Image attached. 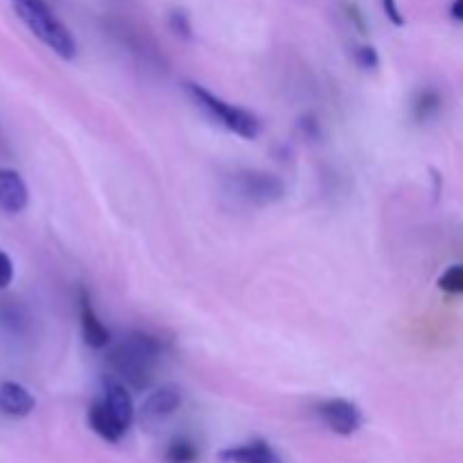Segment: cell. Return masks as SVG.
Segmentation results:
<instances>
[{"mask_svg": "<svg viewBox=\"0 0 463 463\" xmlns=\"http://www.w3.org/2000/svg\"><path fill=\"white\" fill-rule=\"evenodd\" d=\"M163 355V344L154 335L143 330H131L118 344L109 348L107 362L116 378L127 387L143 392L152 384L154 369Z\"/></svg>", "mask_w": 463, "mask_h": 463, "instance_id": "6da1fadb", "label": "cell"}, {"mask_svg": "<svg viewBox=\"0 0 463 463\" xmlns=\"http://www.w3.org/2000/svg\"><path fill=\"white\" fill-rule=\"evenodd\" d=\"M16 16L25 23L27 30L36 36L43 45H48L57 57L75 59L77 41L72 32L57 18L45 0H12Z\"/></svg>", "mask_w": 463, "mask_h": 463, "instance_id": "7a4b0ae2", "label": "cell"}, {"mask_svg": "<svg viewBox=\"0 0 463 463\" xmlns=\"http://www.w3.org/2000/svg\"><path fill=\"white\" fill-rule=\"evenodd\" d=\"M185 95L197 104V109H202L213 122H217L220 127H224L231 134L240 136L244 140H256L262 131V122L258 120L256 113L247 111L242 107H235V104L226 102V99L217 98L215 93L206 89L202 84H194V81H185L184 84Z\"/></svg>", "mask_w": 463, "mask_h": 463, "instance_id": "3957f363", "label": "cell"}, {"mask_svg": "<svg viewBox=\"0 0 463 463\" xmlns=\"http://www.w3.org/2000/svg\"><path fill=\"white\" fill-rule=\"evenodd\" d=\"M231 185L238 197L256 206H271L285 197V184L280 176L262 170H240L231 176Z\"/></svg>", "mask_w": 463, "mask_h": 463, "instance_id": "277c9868", "label": "cell"}, {"mask_svg": "<svg viewBox=\"0 0 463 463\" xmlns=\"http://www.w3.org/2000/svg\"><path fill=\"white\" fill-rule=\"evenodd\" d=\"M317 411H319L321 420L339 437H351L362 425L360 407L346 398H330V401L321 402Z\"/></svg>", "mask_w": 463, "mask_h": 463, "instance_id": "5b68a950", "label": "cell"}, {"mask_svg": "<svg viewBox=\"0 0 463 463\" xmlns=\"http://www.w3.org/2000/svg\"><path fill=\"white\" fill-rule=\"evenodd\" d=\"M77 307H80V328L86 346L95 348V351L111 346V333H109V328L102 324L98 312H95L93 298H90V292L84 285L77 289Z\"/></svg>", "mask_w": 463, "mask_h": 463, "instance_id": "8992f818", "label": "cell"}, {"mask_svg": "<svg viewBox=\"0 0 463 463\" xmlns=\"http://www.w3.org/2000/svg\"><path fill=\"white\" fill-rule=\"evenodd\" d=\"M99 398H102L104 405L109 407V411L116 416L118 423L125 430H129V425L134 423L136 410L127 384L122 383L120 378H116V375H107V378L102 380V396Z\"/></svg>", "mask_w": 463, "mask_h": 463, "instance_id": "52a82bcc", "label": "cell"}, {"mask_svg": "<svg viewBox=\"0 0 463 463\" xmlns=\"http://www.w3.org/2000/svg\"><path fill=\"white\" fill-rule=\"evenodd\" d=\"M27 202H30V193L23 176L16 170L0 167V211L16 215L25 211Z\"/></svg>", "mask_w": 463, "mask_h": 463, "instance_id": "ba28073f", "label": "cell"}, {"mask_svg": "<svg viewBox=\"0 0 463 463\" xmlns=\"http://www.w3.org/2000/svg\"><path fill=\"white\" fill-rule=\"evenodd\" d=\"M181 392L176 387H161L154 393H149L147 401L143 402V410H140V419L145 423H158V420H165L175 414L181 407Z\"/></svg>", "mask_w": 463, "mask_h": 463, "instance_id": "9c48e42d", "label": "cell"}, {"mask_svg": "<svg viewBox=\"0 0 463 463\" xmlns=\"http://www.w3.org/2000/svg\"><path fill=\"white\" fill-rule=\"evenodd\" d=\"M220 461L224 463H283L279 452L262 439L242 443V446H231L220 452Z\"/></svg>", "mask_w": 463, "mask_h": 463, "instance_id": "30bf717a", "label": "cell"}, {"mask_svg": "<svg viewBox=\"0 0 463 463\" xmlns=\"http://www.w3.org/2000/svg\"><path fill=\"white\" fill-rule=\"evenodd\" d=\"M36 401L23 384L0 383V411L14 419H25L34 411Z\"/></svg>", "mask_w": 463, "mask_h": 463, "instance_id": "8fae6325", "label": "cell"}, {"mask_svg": "<svg viewBox=\"0 0 463 463\" xmlns=\"http://www.w3.org/2000/svg\"><path fill=\"white\" fill-rule=\"evenodd\" d=\"M89 425L98 437H102L104 441L118 443L122 437H125L127 430L122 428L116 420V416L109 411V407L104 405L102 398H95L89 407Z\"/></svg>", "mask_w": 463, "mask_h": 463, "instance_id": "7c38bea8", "label": "cell"}, {"mask_svg": "<svg viewBox=\"0 0 463 463\" xmlns=\"http://www.w3.org/2000/svg\"><path fill=\"white\" fill-rule=\"evenodd\" d=\"M443 107V98L437 89L428 86V89L416 90L414 99H411V118H414L419 125L434 120L439 116Z\"/></svg>", "mask_w": 463, "mask_h": 463, "instance_id": "4fadbf2b", "label": "cell"}, {"mask_svg": "<svg viewBox=\"0 0 463 463\" xmlns=\"http://www.w3.org/2000/svg\"><path fill=\"white\" fill-rule=\"evenodd\" d=\"M197 457V448H194V443H190L188 439H175L165 450L167 463H194Z\"/></svg>", "mask_w": 463, "mask_h": 463, "instance_id": "5bb4252c", "label": "cell"}, {"mask_svg": "<svg viewBox=\"0 0 463 463\" xmlns=\"http://www.w3.org/2000/svg\"><path fill=\"white\" fill-rule=\"evenodd\" d=\"M439 289L446 294H463V265H452L439 276Z\"/></svg>", "mask_w": 463, "mask_h": 463, "instance_id": "9a60e30c", "label": "cell"}, {"mask_svg": "<svg viewBox=\"0 0 463 463\" xmlns=\"http://www.w3.org/2000/svg\"><path fill=\"white\" fill-rule=\"evenodd\" d=\"M167 23H170V30L175 32L179 39H193V23H190V16L184 9H172L170 16H167Z\"/></svg>", "mask_w": 463, "mask_h": 463, "instance_id": "2e32d148", "label": "cell"}, {"mask_svg": "<svg viewBox=\"0 0 463 463\" xmlns=\"http://www.w3.org/2000/svg\"><path fill=\"white\" fill-rule=\"evenodd\" d=\"M353 57H355V63L362 68V71L373 72L380 68V52L373 48V45H357Z\"/></svg>", "mask_w": 463, "mask_h": 463, "instance_id": "e0dca14e", "label": "cell"}, {"mask_svg": "<svg viewBox=\"0 0 463 463\" xmlns=\"http://www.w3.org/2000/svg\"><path fill=\"white\" fill-rule=\"evenodd\" d=\"M14 280V262L5 251H0V289L9 288Z\"/></svg>", "mask_w": 463, "mask_h": 463, "instance_id": "ac0fdd59", "label": "cell"}, {"mask_svg": "<svg viewBox=\"0 0 463 463\" xmlns=\"http://www.w3.org/2000/svg\"><path fill=\"white\" fill-rule=\"evenodd\" d=\"M380 5H383L384 16H387L393 25L396 27L405 25V16H402V12H401V7H398L396 0H380Z\"/></svg>", "mask_w": 463, "mask_h": 463, "instance_id": "d6986e66", "label": "cell"}, {"mask_svg": "<svg viewBox=\"0 0 463 463\" xmlns=\"http://www.w3.org/2000/svg\"><path fill=\"white\" fill-rule=\"evenodd\" d=\"M301 129H303V134H307V136H317L319 134V122L315 120V118H303V122H301Z\"/></svg>", "mask_w": 463, "mask_h": 463, "instance_id": "ffe728a7", "label": "cell"}, {"mask_svg": "<svg viewBox=\"0 0 463 463\" xmlns=\"http://www.w3.org/2000/svg\"><path fill=\"white\" fill-rule=\"evenodd\" d=\"M348 12H351V18L353 23H355V27H360V32H366V25H364V18H362V12L357 7H348Z\"/></svg>", "mask_w": 463, "mask_h": 463, "instance_id": "44dd1931", "label": "cell"}, {"mask_svg": "<svg viewBox=\"0 0 463 463\" xmlns=\"http://www.w3.org/2000/svg\"><path fill=\"white\" fill-rule=\"evenodd\" d=\"M450 16L455 18V21L463 23V0H452V5H450Z\"/></svg>", "mask_w": 463, "mask_h": 463, "instance_id": "7402d4cb", "label": "cell"}]
</instances>
